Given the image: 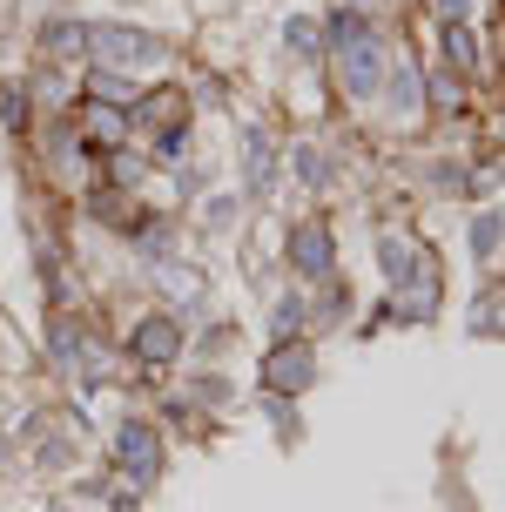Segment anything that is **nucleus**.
I'll list each match as a JSON object with an SVG mask.
<instances>
[{
	"label": "nucleus",
	"mask_w": 505,
	"mask_h": 512,
	"mask_svg": "<svg viewBox=\"0 0 505 512\" xmlns=\"http://www.w3.org/2000/svg\"><path fill=\"white\" fill-rule=\"evenodd\" d=\"M155 155H162V162H182V128H162V149Z\"/></svg>",
	"instance_id": "412c9836"
},
{
	"label": "nucleus",
	"mask_w": 505,
	"mask_h": 512,
	"mask_svg": "<svg viewBox=\"0 0 505 512\" xmlns=\"http://www.w3.org/2000/svg\"><path fill=\"white\" fill-rule=\"evenodd\" d=\"M128 351H135V364H176L182 358V324L176 317H142L128 331Z\"/></svg>",
	"instance_id": "20e7f679"
},
{
	"label": "nucleus",
	"mask_w": 505,
	"mask_h": 512,
	"mask_svg": "<svg viewBox=\"0 0 505 512\" xmlns=\"http://www.w3.org/2000/svg\"><path fill=\"white\" fill-rule=\"evenodd\" d=\"M149 283L169 297V304H182V310H196L202 304V270L196 263H176V256H162V263H149Z\"/></svg>",
	"instance_id": "423d86ee"
},
{
	"label": "nucleus",
	"mask_w": 505,
	"mask_h": 512,
	"mask_svg": "<svg viewBox=\"0 0 505 512\" xmlns=\"http://www.w3.org/2000/svg\"><path fill=\"white\" fill-rule=\"evenodd\" d=\"M88 61L95 68H115V75H128V68H162L169 61V41H155L142 27H88Z\"/></svg>",
	"instance_id": "f257e3e1"
},
{
	"label": "nucleus",
	"mask_w": 505,
	"mask_h": 512,
	"mask_svg": "<svg viewBox=\"0 0 505 512\" xmlns=\"http://www.w3.org/2000/svg\"><path fill=\"white\" fill-rule=\"evenodd\" d=\"M243 182H250V196H270V182H277V149H270V135L256 122L243 135Z\"/></svg>",
	"instance_id": "0eeeda50"
},
{
	"label": "nucleus",
	"mask_w": 505,
	"mask_h": 512,
	"mask_svg": "<svg viewBox=\"0 0 505 512\" xmlns=\"http://www.w3.org/2000/svg\"><path fill=\"white\" fill-rule=\"evenodd\" d=\"M115 182H142V162L135 155H115Z\"/></svg>",
	"instance_id": "5701e85b"
},
{
	"label": "nucleus",
	"mask_w": 505,
	"mask_h": 512,
	"mask_svg": "<svg viewBox=\"0 0 505 512\" xmlns=\"http://www.w3.org/2000/svg\"><path fill=\"white\" fill-rule=\"evenodd\" d=\"M81 95H88V102H108V108H128V102H135V88H128V75H115V68H88V81H81Z\"/></svg>",
	"instance_id": "1a4fd4ad"
},
{
	"label": "nucleus",
	"mask_w": 505,
	"mask_h": 512,
	"mask_svg": "<svg viewBox=\"0 0 505 512\" xmlns=\"http://www.w3.org/2000/svg\"><path fill=\"white\" fill-rule=\"evenodd\" d=\"M303 317H310V304L303 297H277V310H270V324H277V337H297Z\"/></svg>",
	"instance_id": "f3484780"
},
{
	"label": "nucleus",
	"mask_w": 505,
	"mask_h": 512,
	"mask_svg": "<svg viewBox=\"0 0 505 512\" xmlns=\"http://www.w3.org/2000/svg\"><path fill=\"white\" fill-rule=\"evenodd\" d=\"M465 243H472V263H492V256H499V209H479L472 230H465Z\"/></svg>",
	"instance_id": "ddd939ff"
},
{
	"label": "nucleus",
	"mask_w": 505,
	"mask_h": 512,
	"mask_svg": "<svg viewBox=\"0 0 505 512\" xmlns=\"http://www.w3.org/2000/svg\"><path fill=\"white\" fill-rule=\"evenodd\" d=\"M445 61H452V68H465V75L479 68V34H472V21H452V27H445Z\"/></svg>",
	"instance_id": "f8f14e48"
},
{
	"label": "nucleus",
	"mask_w": 505,
	"mask_h": 512,
	"mask_svg": "<svg viewBox=\"0 0 505 512\" xmlns=\"http://www.w3.org/2000/svg\"><path fill=\"white\" fill-rule=\"evenodd\" d=\"M0 115H7V122H14V128L27 122V108H21V88H7V102H0Z\"/></svg>",
	"instance_id": "4be33fe9"
},
{
	"label": "nucleus",
	"mask_w": 505,
	"mask_h": 512,
	"mask_svg": "<svg viewBox=\"0 0 505 512\" xmlns=\"http://www.w3.org/2000/svg\"><path fill=\"white\" fill-rule=\"evenodd\" d=\"M357 7H371V0H357Z\"/></svg>",
	"instance_id": "393cba45"
},
{
	"label": "nucleus",
	"mask_w": 505,
	"mask_h": 512,
	"mask_svg": "<svg viewBox=\"0 0 505 512\" xmlns=\"http://www.w3.org/2000/svg\"><path fill=\"white\" fill-rule=\"evenodd\" d=\"M0 465H7V438H0Z\"/></svg>",
	"instance_id": "b1692460"
},
{
	"label": "nucleus",
	"mask_w": 505,
	"mask_h": 512,
	"mask_svg": "<svg viewBox=\"0 0 505 512\" xmlns=\"http://www.w3.org/2000/svg\"><path fill=\"white\" fill-rule=\"evenodd\" d=\"M290 270H297L303 283L330 277V230L324 223H297V230H290Z\"/></svg>",
	"instance_id": "39448f33"
},
{
	"label": "nucleus",
	"mask_w": 505,
	"mask_h": 512,
	"mask_svg": "<svg viewBox=\"0 0 505 512\" xmlns=\"http://www.w3.org/2000/svg\"><path fill=\"white\" fill-rule=\"evenodd\" d=\"M310 378H317V351L297 344V337H283L277 351H270V364H263V384H270L277 398H290V391H303Z\"/></svg>",
	"instance_id": "7ed1b4c3"
},
{
	"label": "nucleus",
	"mask_w": 505,
	"mask_h": 512,
	"mask_svg": "<svg viewBox=\"0 0 505 512\" xmlns=\"http://www.w3.org/2000/svg\"><path fill=\"white\" fill-rule=\"evenodd\" d=\"M54 358L68 364V371L81 364V331H75V324H54Z\"/></svg>",
	"instance_id": "6ab92c4d"
},
{
	"label": "nucleus",
	"mask_w": 505,
	"mask_h": 512,
	"mask_svg": "<svg viewBox=\"0 0 505 512\" xmlns=\"http://www.w3.org/2000/svg\"><path fill=\"white\" fill-rule=\"evenodd\" d=\"M115 459H122V472L135 486H155V472H162V438H155V425L128 418L122 432H115Z\"/></svg>",
	"instance_id": "f03ea898"
},
{
	"label": "nucleus",
	"mask_w": 505,
	"mask_h": 512,
	"mask_svg": "<svg viewBox=\"0 0 505 512\" xmlns=\"http://www.w3.org/2000/svg\"><path fill=\"white\" fill-rule=\"evenodd\" d=\"M431 14L452 27V21H472V0H431Z\"/></svg>",
	"instance_id": "aec40b11"
},
{
	"label": "nucleus",
	"mask_w": 505,
	"mask_h": 512,
	"mask_svg": "<svg viewBox=\"0 0 505 512\" xmlns=\"http://www.w3.org/2000/svg\"><path fill=\"white\" fill-rule=\"evenodd\" d=\"M492 331H499V290H485L472 304V337H492Z\"/></svg>",
	"instance_id": "a211bd4d"
},
{
	"label": "nucleus",
	"mask_w": 505,
	"mask_h": 512,
	"mask_svg": "<svg viewBox=\"0 0 505 512\" xmlns=\"http://www.w3.org/2000/svg\"><path fill=\"white\" fill-rule=\"evenodd\" d=\"M88 142H95V155H115V149H122V108L88 102Z\"/></svg>",
	"instance_id": "9d476101"
},
{
	"label": "nucleus",
	"mask_w": 505,
	"mask_h": 512,
	"mask_svg": "<svg viewBox=\"0 0 505 512\" xmlns=\"http://www.w3.org/2000/svg\"><path fill=\"white\" fill-rule=\"evenodd\" d=\"M41 48H48L54 61H68V54H88V27H81V21H48V27H41Z\"/></svg>",
	"instance_id": "9b49d317"
},
{
	"label": "nucleus",
	"mask_w": 505,
	"mask_h": 512,
	"mask_svg": "<svg viewBox=\"0 0 505 512\" xmlns=\"http://www.w3.org/2000/svg\"><path fill=\"white\" fill-rule=\"evenodd\" d=\"M384 108H391V122H411L425 108V75L418 68H391L384 75Z\"/></svg>",
	"instance_id": "6e6552de"
},
{
	"label": "nucleus",
	"mask_w": 505,
	"mask_h": 512,
	"mask_svg": "<svg viewBox=\"0 0 505 512\" xmlns=\"http://www.w3.org/2000/svg\"><path fill=\"white\" fill-rule=\"evenodd\" d=\"M290 176H297L303 189H324V182H330V162H324V149H310V142H297V149H290Z\"/></svg>",
	"instance_id": "4468645a"
},
{
	"label": "nucleus",
	"mask_w": 505,
	"mask_h": 512,
	"mask_svg": "<svg viewBox=\"0 0 505 512\" xmlns=\"http://www.w3.org/2000/svg\"><path fill=\"white\" fill-rule=\"evenodd\" d=\"M425 95L445 108V115H458V108H465V81H458V75H431V81H425Z\"/></svg>",
	"instance_id": "dca6fc26"
},
{
	"label": "nucleus",
	"mask_w": 505,
	"mask_h": 512,
	"mask_svg": "<svg viewBox=\"0 0 505 512\" xmlns=\"http://www.w3.org/2000/svg\"><path fill=\"white\" fill-rule=\"evenodd\" d=\"M283 48H290V54H303V61H310V54L324 48V27L310 21V14H290V21H283Z\"/></svg>",
	"instance_id": "2eb2a0df"
}]
</instances>
